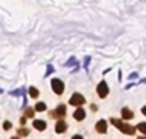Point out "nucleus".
<instances>
[{
  "mask_svg": "<svg viewBox=\"0 0 146 139\" xmlns=\"http://www.w3.org/2000/svg\"><path fill=\"white\" fill-rule=\"evenodd\" d=\"M21 123H22V124H25V123H26V117H22V119H21Z\"/></svg>",
  "mask_w": 146,
  "mask_h": 139,
  "instance_id": "aec40b11",
  "label": "nucleus"
},
{
  "mask_svg": "<svg viewBox=\"0 0 146 139\" xmlns=\"http://www.w3.org/2000/svg\"><path fill=\"white\" fill-rule=\"evenodd\" d=\"M28 92H30V94H31V97H32V98H36V97L38 96V91L35 88V87H30Z\"/></svg>",
  "mask_w": 146,
  "mask_h": 139,
  "instance_id": "9b49d317",
  "label": "nucleus"
},
{
  "mask_svg": "<svg viewBox=\"0 0 146 139\" xmlns=\"http://www.w3.org/2000/svg\"><path fill=\"white\" fill-rule=\"evenodd\" d=\"M96 130H98L99 133H101V134L106 133V130H108V125H106L105 120H100V121H98V124H96Z\"/></svg>",
  "mask_w": 146,
  "mask_h": 139,
  "instance_id": "423d86ee",
  "label": "nucleus"
},
{
  "mask_svg": "<svg viewBox=\"0 0 146 139\" xmlns=\"http://www.w3.org/2000/svg\"><path fill=\"white\" fill-rule=\"evenodd\" d=\"M139 139H146V138H139Z\"/></svg>",
  "mask_w": 146,
  "mask_h": 139,
  "instance_id": "b1692460",
  "label": "nucleus"
},
{
  "mask_svg": "<svg viewBox=\"0 0 146 139\" xmlns=\"http://www.w3.org/2000/svg\"><path fill=\"white\" fill-rule=\"evenodd\" d=\"M53 71H54V68H53V66H51V65H48V70H46L45 77H48L49 74H50V73H53Z\"/></svg>",
  "mask_w": 146,
  "mask_h": 139,
  "instance_id": "f3484780",
  "label": "nucleus"
},
{
  "mask_svg": "<svg viewBox=\"0 0 146 139\" xmlns=\"http://www.w3.org/2000/svg\"><path fill=\"white\" fill-rule=\"evenodd\" d=\"M36 111H45L46 110V105L44 104V102H38V104H36Z\"/></svg>",
  "mask_w": 146,
  "mask_h": 139,
  "instance_id": "f8f14e48",
  "label": "nucleus"
},
{
  "mask_svg": "<svg viewBox=\"0 0 146 139\" xmlns=\"http://www.w3.org/2000/svg\"><path fill=\"white\" fill-rule=\"evenodd\" d=\"M10 128H12V124H10L9 121H5L4 123V130H9Z\"/></svg>",
  "mask_w": 146,
  "mask_h": 139,
  "instance_id": "a211bd4d",
  "label": "nucleus"
},
{
  "mask_svg": "<svg viewBox=\"0 0 146 139\" xmlns=\"http://www.w3.org/2000/svg\"><path fill=\"white\" fill-rule=\"evenodd\" d=\"M85 116H86V114H85V110L83 109H77L74 111V114H73V117H74L76 120H78V121L83 120L85 119Z\"/></svg>",
  "mask_w": 146,
  "mask_h": 139,
  "instance_id": "0eeeda50",
  "label": "nucleus"
},
{
  "mask_svg": "<svg viewBox=\"0 0 146 139\" xmlns=\"http://www.w3.org/2000/svg\"><path fill=\"white\" fill-rule=\"evenodd\" d=\"M18 134L22 135V137H27L30 134V130L26 129V128H22V129H18Z\"/></svg>",
  "mask_w": 146,
  "mask_h": 139,
  "instance_id": "4468645a",
  "label": "nucleus"
},
{
  "mask_svg": "<svg viewBox=\"0 0 146 139\" xmlns=\"http://www.w3.org/2000/svg\"><path fill=\"white\" fill-rule=\"evenodd\" d=\"M35 116V112H33V110L32 109H26V111H25V117H33Z\"/></svg>",
  "mask_w": 146,
  "mask_h": 139,
  "instance_id": "ddd939ff",
  "label": "nucleus"
},
{
  "mask_svg": "<svg viewBox=\"0 0 146 139\" xmlns=\"http://www.w3.org/2000/svg\"><path fill=\"white\" fill-rule=\"evenodd\" d=\"M98 93H99V96H100L101 98H104V97L108 96L109 88H108V86H106L105 82H100V83H99V86H98Z\"/></svg>",
  "mask_w": 146,
  "mask_h": 139,
  "instance_id": "39448f33",
  "label": "nucleus"
},
{
  "mask_svg": "<svg viewBox=\"0 0 146 139\" xmlns=\"http://www.w3.org/2000/svg\"><path fill=\"white\" fill-rule=\"evenodd\" d=\"M137 128H139V130H140L141 133L146 134V123H140V124L137 125Z\"/></svg>",
  "mask_w": 146,
  "mask_h": 139,
  "instance_id": "2eb2a0df",
  "label": "nucleus"
},
{
  "mask_svg": "<svg viewBox=\"0 0 146 139\" xmlns=\"http://www.w3.org/2000/svg\"><path fill=\"white\" fill-rule=\"evenodd\" d=\"M51 88H53V91L55 92L56 94H62L64 91V84L63 82L60 81V79H53L51 81Z\"/></svg>",
  "mask_w": 146,
  "mask_h": 139,
  "instance_id": "f03ea898",
  "label": "nucleus"
},
{
  "mask_svg": "<svg viewBox=\"0 0 146 139\" xmlns=\"http://www.w3.org/2000/svg\"><path fill=\"white\" fill-rule=\"evenodd\" d=\"M142 112H144V115L146 116V106H145V107H142Z\"/></svg>",
  "mask_w": 146,
  "mask_h": 139,
  "instance_id": "412c9836",
  "label": "nucleus"
},
{
  "mask_svg": "<svg viewBox=\"0 0 146 139\" xmlns=\"http://www.w3.org/2000/svg\"><path fill=\"white\" fill-rule=\"evenodd\" d=\"M66 130H67V124L64 121H62V120H59L55 125V132L56 133H64Z\"/></svg>",
  "mask_w": 146,
  "mask_h": 139,
  "instance_id": "1a4fd4ad",
  "label": "nucleus"
},
{
  "mask_svg": "<svg viewBox=\"0 0 146 139\" xmlns=\"http://www.w3.org/2000/svg\"><path fill=\"white\" fill-rule=\"evenodd\" d=\"M10 139H19V138H17V137H13V138H10Z\"/></svg>",
  "mask_w": 146,
  "mask_h": 139,
  "instance_id": "4be33fe9",
  "label": "nucleus"
},
{
  "mask_svg": "<svg viewBox=\"0 0 146 139\" xmlns=\"http://www.w3.org/2000/svg\"><path fill=\"white\" fill-rule=\"evenodd\" d=\"M72 139H83V138L81 137V135H74V137H73Z\"/></svg>",
  "mask_w": 146,
  "mask_h": 139,
  "instance_id": "6ab92c4d",
  "label": "nucleus"
},
{
  "mask_svg": "<svg viewBox=\"0 0 146 139\" xmlns=\"http://www.w3.org/2000/svg\"><path fill=\"white\" fill-rule=\"evenodd\" d=\"M66 112H67L66 106H64V105H59L54 111L50 112V115H51V117H58V119H60V117H63L64 115H66Z\"/></svg>",
  "mask_w": 146,
  "mask_h": 139,
  "instance_id": "20e7f679",
  "label": "nucleus"
},
{
  "mask_svg": "<svg viewBox=\"0 0 146 139\" xmlns=\"http://www.w3.org/2000/svg\"><path fill=\"white\" fill-rule=\"evenodd\" d=\"M122 116H123L124 120H131L132 117H133V112H132L129 109L124 107V109L122 110Z\"/></svg>",
  "mask_w": 146,
  "mask_h": 139,
  "instance_id": "9d476101",
  "label": "nucleus"
},
{
  "mask_svg": "<svg viewBox=\"0 0 146 139\" xmlns=\"http://www.w3.org/2000/svg\"><path fill=\"white\" fill-rule=\"evenodd\" d=\"M19 93H23V88L17 89V91H13V92H10V94H13V96H19Z\"/></svg>",
  "mask_w": 146,
  "mask_h": 139,
  "instance_id": "dca6fc26",
  "label": "nucleus"
},
{
  "mask_svg": "<svg viewBox=\"0 0 146 139\" xmlns=\"http://www.w3.org/2000/svg\"><path fill=\"white\" fill-rule=\"evenodd\" d=\"M33 127H35V129L42 132V130L46 129V123L44 121V120H35V121H33Z\"/></svg>",
  "mask_w": 146,
  "mask_h": 139,
  "instance_id": "6e6552de",
  "label": "nucleus"
},
{
  "mask_svg": "<svg viewBox=\"0 0 146 139\" xmlns=\"http://www.w3.org/2000/svg\"><path fill=\"white\" fill-rule=\"evenodd\" d=\"M85 102H86L85 97L80 93H74L71 97V100H69V104H71L72 106H81V105H83Z\"/></svg>",
  "mask_w": 146,
  "mask_h": 139,
  "instance_id": "7ed1b4c3",
  "label": "nucleus"
},
{
  "mask_svg": "<svg viewBox=\"0 0 146 139\" xmlns=\"http://www.w3.org/2000/svg\"><path fill=\"white\" fill-rule=\"evenodd\" d=\"M1 92H3V89H0V93H1Z\"/></svg>",
  "mask_w": 146,
  "mask_h": 139,
  "instance_id": "5701e85b",
  "label": "nucleus"
},
{
  "mask_svg": "<svg viewBox=\"0 0 146 139\" xmlns=\"http://www.w3.org/2000/svg\"><path fill=\"white\" fill-rule=\"evenodd\" d=\"M111 124L114 125L115 128H118L119 130H121L122 133H124V134H128V135H133L135 132H136V129H135L132 125H128L126 124V123H123L122 120H118V119H110Z\"/></svg>",
  "mask_w": 146,
  "mask_h": 139,
  "instance_id": "f257e3e1",
  "label": "nucleus"
}]
</instances>
